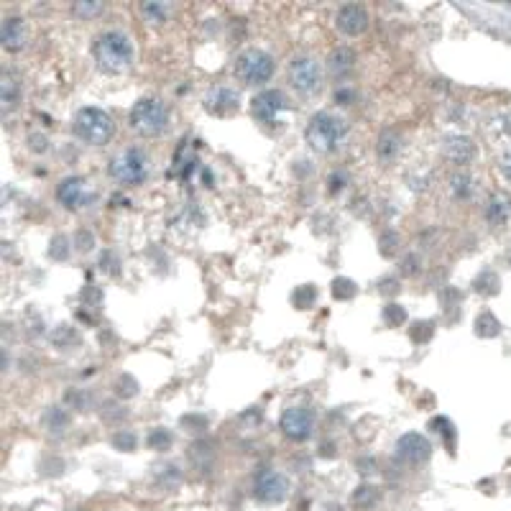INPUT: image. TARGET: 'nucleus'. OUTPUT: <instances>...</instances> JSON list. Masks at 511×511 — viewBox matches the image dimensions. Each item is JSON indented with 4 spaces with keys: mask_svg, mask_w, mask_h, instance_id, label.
Instances as JSON below:
<instances>
[{
    "mask_svg": "<svg viewBox=\"0 0 511 511\" xmlns=\"http://www.w3.org/2000/svg\"><path fill=\"white\" fill-rule=\"evenodd\" d=\"M205 108L210 110L213 116H228V113L238 110V92L230 90V87H225V85L210 87L205 95Z\"/></svg>",
    "mask_w": 511,
    "mask_h": 511,
    "instance_id": "2eb2a0df",
    "label": "nucleus"
},
{
    "mask_svg": "<svg viewBox=\"0 0 511 511\" xmlns=\"http://www.w3.org/2000/svg\"><path fill=\"white\" fill-rule=\"evenodd\" d=\"M287 77H289V85L294 87L296 92L302 95H314L320 92L323 87V64L317 62L314 56H296L289 62V69H287Z\"/></svg>",
    "mask_w": 511,
    "mask_h": 511,
    "instance_id": "0eeeda50",
    "label": "nucleus"
},
{
    "mask_svg": "<svg viewBox=\"0 0 511 511\" xmlns=\"http://www.w3.org/2000/svg\"><path fill=\"white\" fill-rule=\"evenodd\" d=\"M100 266L108 271V274H113V276H118V274H120V261H118V256L113 251L102 253V259H100Z\"/></svg>",
    "mask_w": 511,
    "mask_h": 511,
    "instance_id": "4c0bfd02",
    "label": "nucleus"
},
{
    "mask_svg": "<svg viewBox=\"0 0 511 511\" xmlns=\"http://www.w3.org/2000/svg\"><path fill=\"white\" fill-rule=\"evenodd\" d=\"M314 302H317V289H314L312 284L296 287L294 292H292V305H294L296 309H309V307H314Z\"/></svg>",
    "mask_w": 511,
    "mask_h": 511,
    "instance_id": "b1692460",
    "label": "nucleus"
},
{
    "mask_svg": "<svg viewBox=\"0 0 511 511\" xmlns=\"http://www.w3.org/2000/svg\"><path fill=\"white\" fill-rule=\"evenodd\" d=\"M378 499H381V491H378V488H373V486H360L358 491L353 493V503H356V506H360V509L373 506Z\"/></svg>",
    "mask_w": 511,
    "mask_h": 511,
    "instance_id": "a878e982",
    "label": "nucleus"
},
{
    "mask_svg": "<svg viewBox=\"0 0 511 511\" xmlns=\"http://www.w3.org/2000/svg\"><path fill=\"white\" fill-rule=\"evenodd\" d=\"M356 294H358V284H356L353 279L338 276L335 281H332V296H335V299H343V302H348V299H353Z\"/></svg>",
    "mask_w": 511,
    "mask_h": 511,
    "instance_id": "393cba45",
    "label": "nucleus"
},
{
    "mask_svg": "<svg viewBox=\"0 0 511 511\" xmlns=\"http://www.w3.org/2000/svg\"><path fill=\"white\" fill-rule=\"evenodd\" d=\"M289 491V481L276 470H261L256 475V483H253V496L259 499L261 503H279L287 499Z\"/></svg>",
    "mask_w": 511,
    "mask_h": 511,
    "instance_id": "9d476101",
    "label": "nucleus"
},
{
    "mask_svg": "<svg viewBox=\"0 0 511 511\" xmlns=\"http://www.w3.org/2000/svg\"><path fill=\"white\" fill-rule=\"evenodd\" d=\"M74 135L90 146H105L116 135V120L100 108H82L74 116Z\"/></svg>",
    "mask_w": 511,
    "mask_h": 511,
    "instance_id": "7ed1b4c3",
    "label": "nucleus"
},
{
    "mask_svg": "<svg viewBox=\"0 0 511 511\" xmlns=\"http://www.w3.org/2000/svg\"><path fill=\"white\" fill-rule=\"evenodd\" d=\"M131 128L133 133L151 138V135H162L169 126V108L164 105L159 98H141L131 108Z\"/></svg>",
    "mask_w": 511,
    "mask_h": 511,
    "instance_id": "20e7f679",
    "label": "nucleus"
},
{
    "mask_svg": "<svg viewBox=\"0 0 511 511\" xmlns=\"http://www.w3.org/2000/svg\"><path fill=\"white\" fill-rule=\"evenodd\" d=\"M442 153H445V159H450V162L455 164H468L470 159H473L475 153V146L473 141L468 138V135H448L445 141H442Z\"/></svg>",
    "mask_w": 511,
    "mask_h": 511,
    "instance_id": "dca6fc26",
    "label": "nucleus"
},
{
    "mask_svg": "<svg viewBox=\"0 0 511 511\" xmlns=\"http://www.w3.org/2000/svg\"><path fill=\"white\" fill-rule=\"evenodd\" d=\"M102 3H74L72 6V13L74 16H80V19H98L100 13H102Z\"/></svg>",
    "mask_w": 511,
    "mask_h": 511,
    "instance_id": "f704fd0d",
    "label": "nucleus"
},
{
    "mask_svg": "<svg viewBox=\"0 0 511 511\" xmlns=\"http://www.w3.org/2000/svg\"><path fill=\"white\" fill-rule=\"evenodd\" d=\"M274 72H276V62L271 59V54L261 52V49H246L235 59V74H238V80L251 85V87L266 85L274 77Z\"/></svg>",
    "mask_w": 511,
    "mask_h": 511,
    "instance_id": "423d86ee",
    "label": "nucleus"
},
{
    "mask_svg": "<svg viewBox=\"0 0 511 511\" xmlns=\"http://www.w3.org/2000/svg\"><path fill=\"white\" fill-rule=\"evenodd\" d=\"M141 16H144L149 23H164L166 21V6L164 3H141Z\"/></svg>",
    "mask_w": 511,
    "mask_h": 511,
    "instance_id": "cd10ccee",
    "label": "nucleus"
},
{
    "mask_svg": "<svg viewBox=\"0 0 511 511\" xmlns=\"http://www.w3.org/2000/svg\"><path fill=\"white\" fill-rule=\"evenodd\" d=\"M149 448L159 450V453L169 450L171 448V432L164 430V427H156V430H151V432H149Z\"/></svg>",
    "mask_w": 511,
    "mask_h": 511,
    "instance_id": "7c9ffc66",
    "label": "nucleus"
},
{
    "mask_svg": "<svg viewBox=\"0 0 511 511\" xmlns=\"http://www.w3.org/2000/svg\"><path fill=\"white\" fill-rule=\"evenodd\" d=\"M409 338H412L414 343H427L430 338H435V325L427 323V320H422V323H414L412 330H409Z\"/></svg>",
    "mask_w": 511,
    "mask_h": 511,
    "instance_id": "473e14b6",
    "label": "nucleus"
},
{
    "mask_svg": "<svg viewBox=\"0 0 511 511\" xmlns=\"http://www.w3.org/2000/svg\"><path fill=\"white\" fill-rule=\"evenodd\" d=\"M511 217V197L506 192H499L486 205V220L491 225H503Z\"/></svg>",
    "mask_w": 511,
    "mask_h": 511,
    "instance_id": "a211bd4d",
    "label": "nucleus"
},
{
    "mask_svg": "<svg viewBox=\"0 0 511 511\" xmlns=\"http://www.w3.org/2000/svg\"><path fill=\"white\" fill-rule=\"evenodd\" d=\"M338 31H343L345 36H360L368 28V10L358 3H348L338 10Z\"/></svg>",
    "mask_w": 511,
    "mask_h": 511,
    "instance_id": "ddd939ff",
    "label": "nucleus"
},
{
    "mask_svg": "<svg viewBox=\"0 0 511 511\" xmlns=\"http://www.w3.org/2000/svg\"><path fill=\"white\" fill-rule=\"evenodd\" d=\"M432 457L430 439L420 435V432H406L396 442V460H402L406 466H424Z\"/></svg>",
    "mask_w": 511,
    "mask_h": 511,
    "instance_id": "1a4fd4ad",
    "label": "nucleus"
},
{
    "mask_svg": "<svg viewBox=\"0 0 511 511\" xmlns=\"http://www.w3.org/2000/svg\"><path fill=\"white\" fill-rule=\"evenodd\" d=\"M28 41V26L26 21L19 16H10L3 21V31H0V44L6 52H21Z\"/></svg>",
    "mask_w": 511,
    "mask_h": 511,
    "instance_id": "4468645a",
    "label": "nucleus"
},
{
    "mask_svg": "<svg viewBox=\"0 0 511 511\" xmlns=\"http://www.w3.org/2000/svg\"><path fill=\"white\" fill-rule=\"evenodd\" d=\"M353 90H338V95H335V102H343V105H348V102H353Z\"/></svg>",
    "mask_w": 511,
    "mask_h": 511,
    "instance_id": "37998d69",
    "label": "nucleus"
},
{
    "mask_svg": "<svg viewBox=\"0 0 511 511\" xmlns=\"http://www.w3.org/2000/svg\"><path fill=\"white\" fill-rule=\"evenodd\" d=\"M135 391H138V384H135L131 376H120V384H118V396L120 399H128V396H133Z\"/></svg>",
    "mask_w": 511,
    "mask_h": 511,
    "instance_id": "58836bf2",
    "label": "nucleus"
},
{
    "mask_svg": "<svg viewBox=\"0 0 511 511\" xmlns=\"http://www.w3.org/2000/svg\"><path fill=\"white\" fill-rule=\"evenodd\" d=\"M378 289H381V292H394V289H399V281H394V279H386V281H381V284H378Z\"/></svg>",
    "mask_w": 511,
    "mask_h": 511,
    "instance_id": "a18cd8bd",
    "label": "nucleus"
},
{
    "mask_svg": "<svg viewBox=\"0 0 511 511\" xmlns=\"http://www.w3.org/2000/svg\"><path fill=\"white\" fill-rule=\"evenodd\" d=\"M378 248H381L384 256H394V253L399 251V235H396L394 230H386V233L381 235V241H378Z\"/></svg>",
    "mask_w": 511,
    "mask_h": 511,
    "instance_id": "e433bc0d",
    "label": "nucleus"
},
{
    "mask_svg": "<svg viewBox=\"0 0 511 511\" xmlns=\"http://www.w3.org/2000/svg\"><path fill=\"white\" fill-rule=\"evenodd\" d=\"M44 424L52 432H59V430H64V427L69 424V420H67V414H64L59 406H52V409H46V412H44Z\"/></svg>",
    "mask_w": 511,
    "mask_h": 511,
    "instance_id": "c756f323",
    "label": "nucleus"
},
{
    "mask_svg": "<svg viewBox=\"0 0 511 511\" xmlns=\"http://www.w3.org/2000/svg\"><path fill=\"white\" fill-rule=\"evenodd\" d=\"M74 246H77L82 253H87V251H92V246H95V238H92L90 230H80V233L74 235Z\"/></svg>",
    "mask_w": 511,
    "mask_h": 511,
    "instance_id": "ea45409f",
    "label": "nucleus"
},
{
    "mask_svg": "<svg viewBox=\"0 0 511 511\" xmlns=\"http://www.w3.org/2000/svg\"><path fill=\"white\" fill-rule=\"evenodd\" d=\"M287 110V95L281 90H263L251 100V113L261 123L276 120Z\"/></svg>",
    "mask_w": 511,
    "mask_h": 511,
    "instance_id": "f8f14e48",
    "label": "nucleus"
},
{
    "mask_svg": "<svg viewBox=\"0 0 511 511\" xmlns=\"http://www.w3.org/2000/svg\"><path fill=\"white\" fill-rule=\"evenodd\" d=\"M19 90H21L19 82L13 80L10 69H6V74H3V110L16 108V102H19V98H21Z\"/></svg>",
    "mask_w": 511,
    "mask_h": 511,
    "instance_id": "5701e85b",
    "label": "nucleus"
},
{
    "mask_svg": "<svg viewBox=\"0 0 511 511\" xmlns=\"http://www.w3.org/2000/svg\"><path fill=\"white\" fill-rule=\"evenodd\" d=\"M501 171L511 180V149H509L506 153H503V159H501Z\"/></svg>",
    "mask_w": 511,
    "mask_h": 511,
    "instance_id": "c03bdc74",
    "label": "nucleus"
},
{
    "mask_svg": "<svg viewBox=\"0 0 511 511\" xmlns=\"http://www.w3.org/2000/svg\"><path fill=\"white\" fill-rule=\"evenodd\" d=\"M110 442H113V448L120 450V453H131V450H135L133 432H116V435L110 437Z\"/></svg>",
    "mask_w": 511,
    "mask_h": 511,
    "instance_id": "c9c22d12",
    "label": "nucleus"
},
{
    "mask_svg": "<svg viewBox=\"0 0 511 511\" xmlns=\"http://www.w3.org/2000/svg\"><path fill=\"white\" fill-rule=\"evenodd\" d=\"M384 323L389 325V327H399V325H404L406 323V309L399 307L396 302L386 305L384 307Z\"/></svg>",
    "mask_w": 511,
    "mask_h": 511,
    "instance_id": "2f4dec72",
    "label": "nucleus"
},
{
    "mask_svg": "<svg viewBox=\"0 0 511 511\" xmlns=\"http://www.w3.org/2000/svg\"><path fill=\"white\" fill-rule=\"evenodd\" d=\"M92 56L105 74H123L135 62V44L126 31H105L95 39Z\"/></svg>",
    "mask_w": 511,
    "mask_h": 511,
    "instance_id": "f257e3e1",
    "label": "nucleus"
},
{
    "mask_svg": "<svg viewBox=\"0 0 511 511\" xmlns=\"http://www.w3.org/2000/svg\"><path fill=\"white\" fill-rule=\"evenodd\" d=\"M307 144L314 153H323V156H330L345 144L348 138V123L345 118L335 116V113H327V110H320L317 116L309 118L307 123Z\"/></svg>",
    "mask_w": 511,
    "mask_h": 511,
    "instance_id": "f03ea898",
    "label": "nucleus"
},
{
    "mask_svg": "<svg viewBox=\"0 0 511 511\" xmlns=\"http://www.w3.org/2000/svg\"><path fill=\"white\" fill-rule=\"evenodd\" d=\"M49 256L54 261H64L69 256V241H67V235H54V238H52V243H49Z\"/></svg>",
    "mask_w": 511,
    "mask_h": 511,
    "instance_id": "72a5a7b5",
    "label": "nucleus"
},
{
    "mask_svg": "<svg viewBox=\"0 0 511 511\" xmlns=\"http://www.w3.org/2000/svg\"><path fill=\"white\" fill-rule=\"evenodd\" d=\"M343 184H345V171H332V177H330V192H335V187L343 189Z\"/></svg>",
    "mask_w": 511,
    "mask_h": 511,
    "instance_id": "79ce46f5",
    "label": "nucleus"
},
{
    "mask_svg": "<svg viewBox=\"0 0 511 511\" xmlns=\"http://www.w3.org/2000/svg\"><path fill=\"white\" fill-rule=\"evenodd\" d=\"M56 199H59V205L64 210H72L74 213V210L90 207L98 199V195H95V187L87 180H82V177H67L56 187Z\"/></svg>",
    "mask_w": 511,
    "mask_h": 511,
    "instance_id": "6e6552de",
    "label": "nucleus"
},
{
    "mask_svg": "<svg viewBox=\"0 0 511 511\" xmlns=\"http://www.w3.org/2000/svg\"><path fill=\"white\" fill-rule=\"evenodd\" d=\"M353 64H356V54L350 46H338L327 56V69L332 77H348L353 72Z\"/></svg>",
    "mask_w": 511,
    "mask_h": 511,
    "instance_id": "f3484780",
    "label": "nucleus"
},
{
    "mask_svg": "<svg viewBox=\"0 0 511 511\" xmlns=\"http://www.w3.org/2000/svg\"><path fill=\"white\" fill-rule=\"evenodd\" d=\"M432 430H437L439 435L445 437L450 453L455 450V427H453V422H450L448 417H435V420H432Z\"/></svg>",
    "mask_w": 511,
    "mask_h": 511,
    "instance_id": "bb28decb",
    "label": "nucleus"
},
{
    "mask_svg": "<svg viewBox=\"0 0 511 511\" xmlns=\"http://www.w3.org/2000/svg\"><path fill=\"white\" fill-rule=\"evenodd\" d=\"M420 266H422L420 256H417V253H409V256H406V261L402 263V271H404V274H417V271H420Z\"/></svg>",
    "mask_w": 511,
    "mask_h": 511,
    "instance_id": "a19ab883",
    "label": "nucleus"
},
{
    "mask_svg": "<svg viewBox=\"0 0 511 511\" xmlns=\"http://www.w3.org/2000/svg\"><path fill=\"white\" fill-rule=\"evenodd\" d=\"M402 133L399 131H384V133L378 135L376 141V153L381 162H394L396 156H399V151H402Z\"/></svg>",
    "mask_w": 511,
    "mask_h": 511,
    "instance_id": "6ab92c4d",
    "label": "nucleus"
},
{
    "mask_svg": "<svg viewBox=\"0 0 511 511\" xmlns=\"http://www.w3.org/2000/svg\"><path fill=\"white\" fill-rule=\"evenodd\" d=\"M49 340H52V345L59 350H67L72 348V345H80V332L74 330L72 325H59V327H54L52 330V335H49Z\"/></svg>",
    "mask_w": 511,
    "mask_h": 511,
    "instance_id": "aec40b11",
    "label": "nucleus"
},
{
    "mask_svg": "<svg viewBox=\"0 0 511 511\" xmlns=\"http://www.w3.org/2000/svg\"><path fill=\"white\" fill-rule=\"evenodd\" d=\"M108 171L118 184H123V187H138V184H144L146 177H149V156H146L141 149H135V146L123 149V151L110 162Z\"/></svg>",
    "mask_w": 511,
    "mask_h": 511,
    "instance_id": "39448f33",
    "label": "nucleus"
},
{
    "mask_svg": "<svg viewBox=\"0 0 511 511\" xmlns=\"http://www.w3.org/2000/svg\"><path fill=\"white\" fill-rule=\"evenodd\" d=\"M473 289L478 292V294L493 296L499 289H501V281H499V276H496L493 271H481V274L475 276V281H473Z\"/></svg>",
    "mask_w": 511,
    "mask_h": 511,
    "instance_id": "4be33fe9",
    "label": "nucleus"
},
{
    "mask_svg": "<svg viewBox=\"0 0 511 511\" xmlns=\"http://www.w3.org/2000/svg\"><path fill=\"white\" fill-rule=\"evenodd\" d=\"M279 427H281V432H284L289 439L305 442V439L312 435V427H314L312 412L305 409V406H292V409H287V412L281 414Z\"/></svg>",
    "mask_w": 511,
    "mask_h": 511,
    "instance_id": "9b49d317",
    "label": "nucleus"
},
{
    "mask_svg": "<svg viewBox=\"0 0 511 511\" xmlns=\"http://www.w3.org/2000/svg\"><path fill=\"white\" fill-rule=\"evenodd\" d=\"M453 195H455L457 199L460 197L468 199L470 195H473V180H470V174L460 171V174L453 177Z\"/></svg>",
    "mask_w": 511,
    "mask_h": 511,
    "instance_id": "c85d7f7f",
    "label": "nucleus"
},
{
    "mask_svg": "<svg viewBox=\"0 0 511 511\" xmlns=\"http://www.w3.org/2000/svg\"><path fill=\"white\" fill-rule=\"evenodd\" d=\"M501 332V323L493 317L491 312H481L475 317V335L483 338V340H491Z\"/></svg>",
    "mask_w": 511,
    "mask_h": 511,
    "instance_id": "412c9836",
    "label": "nucleus"
}]
</instances>
